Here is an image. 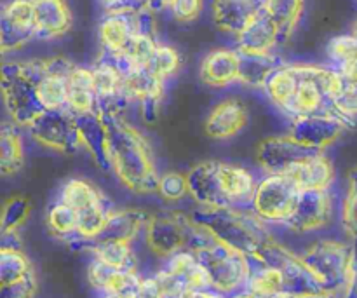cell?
I'll use <instances>...</instances> for the list:
<instances>
[{"label": "cell", "instance_id": "cell-1", "mask_svg": "<svg viewBox=\"0 0 357 298\" xmlns=\"http://www.w3.org/2000/svg\"><path fill=\"white\" fill-rule=\"evenodd\" d=\"M100 114L108 129V152L115 177L135 194H157L160 174L146 140L122 119V114L101 108Z\"/></svg>", "mask_w": 357, "mask_h": 298}, {"label": "cell", "instance_id": "cell-2", "mask_svg": "<svg viewBox=\"0 0 357 298\" xmlns=\"http://www.w3.org/2000/svg\"><path fill=\"white\" fill-rule=\"evenodd\" d=\"M188 195L201 208H251L258 180L250 170L222 161H206L187 173Z\"/></svg>", "mask_w": 357, "mask_h": 298}, {"label": "cell", "instance_id": "cell-3", "mask_svg": "<svg viewBox=\"0 0 357 298\" xmlns=\"http://www.w3.org/2000/svg\"><path fill=\"white\" fill-rule=\"evenodd\" d=\"M190 216L204 225L220 243L248 257H257L274 241L271 225L251 208H201Z\"/></svg>", "mask_w": 357, "mask_h": 298}, {"label": "cell", "instance_id": "cell-4", "mask_svg": "<svg viewBox=\"0 0 357 298\" xmlns=\"http://www.w3.org/2000/svg\"><path fill=\"white\" fill-rule=\"evenodd\" d=\"M145 239L150 251L155 257L166 260L171 255L183 250L197 253L199 250L215 243L216 237L192 216L173 211L167 215L150 216L145 229Z\"/></svg>", "mask_w": 357, "mask_h": 298}, {"label": "cell", "instance_id": "cell-5", "mask_svg": "<svg viewBox=\"0 0 357 298\" xmlns=\"http://www.w3.org/2000/svg\"><path fill=\"white\" fill-rule=\"evenodd\" d=\"M45 68V59L24 63H3L2 94L10 121L26 129L38 115L44 114L35 91V82Z\"/></svg>", "mask_w": 357, "mask_h": 298}, {"label": "cell", "instance_id": "cell-6", "mask_svg": "<svg viewBox=\"0 0 357 298\" xmlns=\"http://www.w3.org/2000/svg\"><path fill=\"white\" fill-rule=\"evenodd\" d=\"M300 257L319 279L324 292L344 298L354 262V248L340 241L321 239L307 248Z\"/></svg>", "mask_w": 357, "mask_h": 298}, {"label": "cell", "instance_id": "cell-7", "mask_svg": "<svg viewBox=\"0 0 357 298\" xmlns=\"http://www.w3.org/2000/svg\"><path fill=\"white\" fill-rule=\"evenodd\" d=\"M302 188L289 174H265L258 180L251 209L268 225H281L291 220L298 206Z\"/></svg>", "mask_w": 357, "mask_h": 298}, {"label": "cell", "instance_id": "cell-8", "mask_svg": "<svg viewBox=\"0 0 357 298\" xmlns=\"http://www.w3.org/2000/svg\"><path fill=\"white\" fill-rule=\"evenodd\" d=\"M195 255L199 262L208 269L213 288L222 292L223 295L232 297L239 290L246 288L251 271V262L248 255L220 243L218 239L199 250Z\"/></svg>", "mask_w": 357, "mask_h": 298}, {"label": "cell", "instance_id": "cell-9", "mask_svg": "<svg viewBox=\"0 0 357 298\" xmlns=\"http://www.w3.org/2000/svg\"><path fill=\"white\" fill-rule=\"evenodd\" d=\"M267 264L274 265L284 276L286 292L293 293L296 297L314 295V293H323L324 288L319 279L314 276V272L307 267L302 257L293 253L286 246L279 244L278 241H271L260 253L257 255Z\"/></svg>", "mask_w": 357, "mask_h": 298}, {"label": "cell", "instance_id": "cell-10", "mask_svg": "<svg viewBox=\"0 0 357 298\" xmlns=\"http://www.w3.org/2000/svg\"><path fill=\"white\" fill-rule=\"evenodd\" d=\"M26 131L31 140L49 147V149L59 150V152L72 154L79 147H82L75 117L66 108L65 110L44 112L28 126Z\"/></svg>", "mask_w": 357, "mask_h": 298}, {"label": "cell", "instance_id": "cell-11", "mask_svg": "<svg viewBox=\"0 0 357 298\" xmlns=\"http://www.w3.org/2000/svg\"><path fill=\"white\" fill-rule=\"evenodd\" d=\"M324 150L310 149L291 135L271 136L257 149V161L265 174H288L296 164Z\"/></svg>", "mask_w": 357, "mask_h": 298}, {"label": "cell", "instance_id": "cell-12", "mask_svg": "<svg viewBox=\"0 0 357 298\" xmlns=\"http://www.w3.org/2000/svg\"><path fill=\"white\" fill-rule=\"evenodd\" d=\"M333 220V198L330 191H302L295 215L286 229L293 232H314L328 227Z\"/></svg>", "mask_w": 357, "mask_h": 298}, {"label": "cell", "instance_id": "cell-13", "mask_svg": "<svg viewBox=\"0 0 357 298\" xmlns=\"http://www.w3.org/2000/svg\"><path fill=\"white\" fill-rule=\"evenodd\" d=\"M347 126L349 122L337 115H310V117L293 119L288 135L310 149L324 150L342 135Z\"/></svg>", "mask_w": 357, "mask_h": 298}, {"label": "cell", "instance_id": "cell-14", "mask_svg": "<svg viewBox=\"0 0 357 298\" xmlns=\"http://www.w3.org/2000/svg\"><path fill=\"white\" fill-rule=\"evenodd\" d=\"M37 37V17L33 0H13L2 13L3 51L17 49Z\"/></svg>", "mask_w": 357, "mask_h": 298}, {"label": "cell", "instance_id": "cell-15", "mask_svg": "<svg viewBox=\"0 0 357 298\" xmlns=\"http://www.w3.org/2000/svg\"><path fill=\"white\" fill-rule=\"evenodd\" d=\"M86 276L91 288L100 293V295L112 293V295L122 297L135 295L143 279V276L138 271H121V269H114L93 257H91L89 265H87Z\"/></svg>", "mask_w": 357, "mask_h": 298}, {"label": "cell", "instance_id": "cell-16", "mask_svg": "<svg viewBox=\"0 0 357 298\" xmlns=\"http://www.w3.org/2000/svg\"><path fill=\"white\" fill-rule=\"evenodd\" d=\"M250 122V110L239 98H225L209 112L206 119V135L213 140H230L239 135Z\"/></svg>", "mask_w": 357, "mask_h": 298}, {"label": "cell", "instance_id": "cell-17", "mask_svg": "<svg viewBox=\"0 0 357 298\" xmlns=\"http://www.w3.org/2000/svg\"><path fill=\"white\" fill-rule=\"evenodd\" d=\"M281 40V31L265 10L258 13L241 33H237V51L244 54H271Z\"/></svg>", "mask_w": 357, "mask_h": 298}, {"label": "cell", "instance_id": "cell-18", "mask_svg": "<svg viewBox=\"0 0 357 298\" xmlns=\"http://www.w3.org/2000/svg\"><path fill=\"white\" fill-rule=\"evenodd\" d=\"M241 52L237 49H216L201 63L199 77L209 87H229L239 82Z\"/></svg>", "mask_w": 357, "mask_h": 298}, {"label": "cell", "instance_id": "cell-19", "mask_svg": "<svg viewBox=\"0 0 357 298\" xmlns=\"http://www.w3.org/2000/svg\"><path fill=\"white\" fill-rule=\"evenodd\" d=\"M75 122L84 149L94 157L101 170L112 171L110 152H108V129L100 110L93 112V114L77 115Z\"/></svg>", "mask_w": 357, "mask_h": 298}, {"label": "cell", "instance_id": "cell-20", "mask_svg": "<svg viewBox=\"0 0 357 298\" xmlns=\"http://www.w3.org/2000/svg\"><path fill=\"white\" fill-rule=\"evenodd\" d=\"M149 220L150 215H146L142 209L112 208L103 230L93 243H96V241H128V243H132L139 234L145 232Z\"/></svg>", "mask_w": 357, "mask_h": 298}, {"label": "cell", "instance_id": "cell-21", "mask_svg": "<svg viewBox=\"0 0 357 298\" xmlns=\"http://www.w3.org/2000/svg\"><path fill=\"white\" fill-rule=\"evenodd\" d=\"M66 110L72 115L93 114L100 110L96 89H94L93 68L86 66H73L68 77V98H66Z\"/></svg>", "mask_w": 357, "mask_h": 298}, {"label": "cell", "instance_id": "cell-22", "mask_svg": "<svg viewBox=\"0 0 357 298\" xmlns=\"http://www.w3.org/2000/svg\"><path fill=\"white\" fill-rule=\"evenodd\" d=\"M288 174L302 191H331L335 184V167L324 152L302 161Z\"/></svg>", "mask_w": 357, "mask_h": 298}, {"label": "cell", "instance_id": "cell-23", "mask_svg": "<svg viewBox=\"0 0 357 298\" xmlns=\"http://www.w3.org/2000/svg\"><path fill=\"white\" fill-rule=\"evenodd\" d=\"M264 7L265 0H215L216 23L222 30L241 33Z\"/></svg>", "mask_w": 357, "mask_h": 298}, {"label": "cell", "instance_id": "cell-24", "mask_svg": "<svg viewBox=\"0 0 357 298\" xmlns=\"http://www.w3.org/2000/svg\"><path fill=\"white\" fill-rule=\"evenodd\" d=\"M37 17V37L52 38L70 28V10L65 0H33Z\"/></svg>", "mask_w": 357, "mask_h": 298}, {"label": "cell", "instance_id": "cell-25", "mask_svg": "<svg viewBox=\"0 0 357 298\" xmlns=\"http://www.w3.org/2000/svg\"><path fill=\"white\" fill-rule=\"evenodd\" d=\"M84 251H89L91 257L114 269L139 272L136 251L132 243H128V241H96V243L87 244Z\"/></svg>", "mask_w": 357, "mask_h": 298}, {"label": "cell", "instance_id": "cell-26", "mask_svg": "<svg viewBox=\"0 0 357 298\" xmlns=\"http://www.w3.org/2000/svg\"><path fill=\"white\" fill-rule=\"evenodd\" d=\"M58 199L75 209L77 213H84L101 204H110L100 188L82 178H70L68 181H65Z\"/></svg>", "mask_w": 357, "mask_h": 298}, {"label": "cell", "instance_id": "cell-27", "mask_svg": "<svg viewBox=\"0 0 357 298\" xmlns=\"http://www.w3.org/2000/svg\"><path fill=\"white\" fill-rule=\"evenodd\" d=\"M251 271L246 288L260 298H268L278 293L286 292L284 276L274 265L267 264L260 257H250Z\"/></svg>", "mask_w": 357, "mask_h": 298}, {"label": "cell", "instance_id": "cell-28", "mask_svg": "<svg viewBox=\"0 0 357 298\" xmlns=\"http://www.w3.org/2000/svg\"><path fill=\"white\" fill-rule=\"evenodd\" d=\"M298 82L300 79L295 66L282 63L279 68H275L274 72L271 73V77H268L267 82H265V96H267L268 101H271L272 105H275L279 110L284 112L286 108H288V105L291 103L293 96H295Z\"/></svg>", "mask_w": 357, "mask_h": 298}, {"label": "cell", "instance_id": "cell-29", "mask_svg": "<svg viewBox=\"0 0 357 298\" xmlns=\"http://www.w3.org/2000/svg\"><path fill=\"white\" fill-rule=\"evenodd\" d=\"M282 65L278 56L271 54H244L241 52L239 82L255 89H264L265 82L275 68Z\"/></svg>", "mask_w": 357, "mask_h": 298}, {"label": "cell", "instance_id": "cell-30", "mask_svg": "<svg viewBox=\"0 0 357 298\" xmlns=\"http://www.w3.org/2000/svg\"><path fill=\"white\" fill-rule=\"evenodd\" d=\"M45 225L56 239L66 241L68 244L79 239V213L59 199L47 208Z\"/></svg>", "mask_w": 357, "mask_h": 298}, {"label": "cell", "instance_id": "cell-31", "mask_svg": "<svg viewBox=\"0 0 357 298\" xmlns=\"http://www.w3.org/2000/svg\"><path fill=\"white\" fill-rule=\"evenodd\" d=\"M17 128L14 122H3L0 131V171L3 177L17 173L24 163V145Z\"/></svg>", "mask_w": 357, "mask_h": 298}, {"label": "cell", "instance_id": "cell-32", "mask_svg": "<svg viewBox=\"0 0 357 298\" xmlns=\"http://www.w3.org/2000/svg\"><path fill=\"white\" fill-rule=\"evenodd\" d=\"M33 274L31 262L23 250H0V286L20 283Z\"/></svg>", "mask_w": 357, "mask_h": 298}, {"label": "cell", "instance_id": "cell-33", "mask_svg": "<svg viewBox=\"0 0 357 298\" xmlns=\"http://www.w3.org/2000/svg\"><path fill=\"white\" fill-rule=\"evenodd\" d=\"M264 10L278 24L281 31V40H286L300 16L302 0H265Z\"/></svg>", "mask_w": 357, "mask_h": 298}, {"label": "cell", "instance_id": "cell-34", "mask_svg": "<svg viewBox=\"0 0 357 298\" xmlns=\"http://www.w3.org/2000/svg\"><path fill=\"white\" fill-rule=\"evenodd\" d=\"M146 66H149L157 77H160V79L166 82L169 77L178 73V70H180L181 66V58L180 54H178L176 49L171 47V45L157 44L155 51H153L152 58H150Z\"/></svg>", "mask_w": 357, "mask_h": 298}, {"label": "cell", "instance_id": "cell-35", "mask_svg": "<svg viewBox=\"0 0 357 298\" xmlns=\"http://www.w3.org/2000/svg\"><path fill=\"white\" fill-rule=\"evenodd\" d=\"M30 215V201L26 198H10L3 204L0 227L2 232H14L26 222Z\"/></svg>", "mask_w": 357, "mask_h": 298}, {"label": "cell", "instance_id": "cell-36", "mask_svg": "<svg viewBox=\"0 0 357 298\" xmlns=\"http://www.w3.org/2000/svg\"><path fill=\"white\" fill-rule=\"evenodd\" d=\"M157 194L167 202H178L188 195V177L180 171H166L160 174Z\"/></svg>", "mask_w": 357, "mask_h": 298}, {"label": "cell", "instance_id": "cell-37", "mask_svg": "<svg viewBox=\"0 0 357 298\" xmlns=\"http://www.w3.org/2000/svg\"><path fill=\"white\" fill-rule=\"evenodd\" d=\"M342 225L347 236L357 243V171L349 177L347 194L342 202Z\"/></svg>", "mask_w": 357, "mask_h": 298}, {"label": "cell", "instance_id": "cell-38", "mask_svg": "<svg viewBox=\"0 0 357 298\" xmlns=\"http://www.w3.org/2000/svg\"><path fill=\"white\" fill-rule=\"evenodd\" d=\"M328 58L333 61L335 68L347 65L357 59V35H340L328 44Z\"/></svg>", "mask_w": 357, "mask_h": 298}, {"label": "cell", "instance_id": "cell-39", "mask_svg": "<svg viewBox=\"0 0 357 298\" xmlns=\"http://www.w3.org/2000/svg\"><path fill=\"white\" fill-rule=\"evenodd\" d=\"M35 293H37L35 274L20 283L0 286V298H33Z\"/></svg>", "mask_w": 357, "mask_h": 298}, {"label": "cell", "instance_id": "cell-40", "mask_svg": "<svg viewBox=\"0 0 357 298\" xmlns=\"http://www.w3.org/2000/svg\"><path fill=\"white\" fill-rule=\"evenodd\" d=\"M178 21H192L202 9V0H171L167 6Z\"/></svg>", "mask_w": 357, "mask_h": 298}, {"label": "cell", "instance_id": "cell-41", "mask_svg": "<svg viewBox=\"0 0 357 298\" xmlns=\"http://www.w3.org/2000/svg\"><path fill=\"white\" fill-rule=\"evenodd\" d=\"M108 13H124V10H138L135 0H101Z\"/></svg>", "mask_w": 357, "mask_h": 298}, {"label": "cell", "instance_id": "cell-42", "mask_svg": "<svg viewBox=\"0 0 357 298\" xmlns=\"http://www.w3.org/2000/svg\"><path fill=\"white\" fill-rule=\"evenodd\" d=\"M181 298H229L223 295L222 292L215 288H204V290H187V292L181 295Z\"/></svg>", "mask_w": 357, "mask_h": 298}, {"label": "cell", "instance_id": "cell-43", "mask_svg": "<svg viewBox=\"0 0 357 298\" xmlns=\"http://www.w3.org/2000/svg\"><path fill=\"white\" fill-rule=\"evenodd\" d=\"M344 298H357V248L354 250V262H352L351 278H349L347 290H345Z\"/></svg>", "mask_w": 357, "mask_h": 298}, {"label": "cell", "instance_id": "cell-44", "mask_svg": "<svg viewBox=\"0 0 357 298\" xmlns=\"http://www.w3.org/2000/svg\"><path fill=\"white\" fill-rule=\"evenodd\" d=\"M229 298H260V297H257L253 292H250L248 288H243V290H239L237 293H234V295L229 297Z\"/></svg>", "mask_w": 357, "mask_h": 298}, {"label": "cell", "instance_id": "cell-45", "mask_svg": "<svg viewBox=\"0 0 357 298\" xmlns=\"http://www.w3.org/2000/svg\"><path fill=\"white\" fill-rule=\"evenodd\" d=\"M300 298H342V297L335 295V293L323 292V293H314V295H305V297H300Z\"/></svg>", "mask_w": 357, "mask_h": 298}, {"label": "cell", "instance_id": "cell-46", "mask_svg": "<svg viewBox=\"0 0 357 298\" xmlns=\"http://www.w3.org/2000/svg\"><path fill=\"white\" fill-rule=\"evenodd\" d=\"M173 298H181V297H173Z\"/></svg>", "mask_w": 357, "mask_h": 298}]
</instances>
